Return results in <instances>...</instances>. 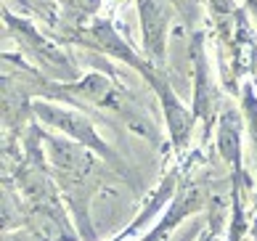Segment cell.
<instances>
[{
    "label": "cell",
    "mask_w": 257,
    "mask_h": 241,
    "mask_svg": "<svg viewBox=\"0 0 257 241\" xmlns=\"http://www.w3.org/2000/svg\"><path fill=\"white\" fill-rule=\"evenodd\" d=\"M40 114L48 122L53 125H59V128H64L66 133H72V136H77L80 141L85 143H90V146H96V149H103V143L93 136V130H90V125L85 122L82 117H77V114H66V111H53L48 109V106H40Z\"/></svg>",
    "instance_id": "cell-2"
},
{
    "label": "cell",
    "mask_w": 257,
    "mask_h": 241,
    "mask_svg": "<svg viewBox=\"0 0 257 241\" xmlns=\"http://www.w3.org/2000/svg\"><path fill=\"white\" fill-rule=\"evenodd\" d=\"M53 162L66 178H85V172L90 170V159L85 157L82 149H74V146H66V143H53Z\"/></svg>",
    "instance_id": "cell-1"
},
{
    "label": "cell",
    "mask_w": 257,
    "mask_h": 241,
    "mask_svg": "<svg viewBox=\"0 0 257 241\" xmlns=\"http://www.w3.org/2000/svg\"><path fill=\"white\" fill-rule=\"evenodd\" d=\"M35 230L40 233L45 241H64V228L59 225V220H56V215H51L48 209H37L35 212V220H32Z\"/></svg>",
    "instance_id": "cell-4"
},
{
    "label": "cell",
    "mask_w": 257,
    "mask_h": 241,
    "mask_svg": "<svg viewBox=\"0 0 257 241\" xmlns=\"http://www.w3.org/2000/svg\"><path fill=\"white\" fill-rule=\"evenodd\" d=\"M141 16H144V32L151 53H159L162 37H165V14L154 0H141Z\"/></svg>",
    "instance_id": "cell-3"
},
{
    "label": "cell",
    "mask_w": 257,
    "mask_h": 241,
    "mask_svg": "<svg viewBox=\"0 0 257 241\" xmlns=\"http://www.w3.org/2000/svg\"><path fill=\"white\" fill-rule=\"evenodd\" d=\"M239 128H236V119L233 117H228V119H223V136H220V146H223V154L228 159H233L236 162V157H239Z\"/></svg>",
    "instance_id": "cell-5"
}]
</instances>
